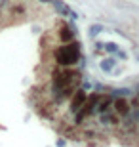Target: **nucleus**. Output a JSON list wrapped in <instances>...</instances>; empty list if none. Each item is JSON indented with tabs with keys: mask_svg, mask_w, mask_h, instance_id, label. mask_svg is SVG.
<instances>
[{
	"mask_svg": "<svg viewBox=\"0 0 139 147\" xmlns=\"http://www.w3.org/2000/svg\"><path fill=\"white\" fill-rule=\"evenodd\" d=\"M86 99H88V96H86L84 90H76L73 96H71V113L76 115L78 111L82 109V105L86 103Z\"/></svg>",
	"mask_w": 139,
	"mask_h": 147,
	"instance_id": "nucleus-2",
	"label": "nucleus"
},
{
	"mask_svg": "<svg viewBox=\"0 0 139 147\" xmlns=\"http://www.w3.org/2000/svg\"><path fill=\"white\" fill-rule=\"evenodd\" d=\"M137 61H139V54H137Z\"/></svg>",
	"mask_w": 139,
	"mask_h": 147,
	"instance_id": "nucleus-9",
	"label": "nucleus"
},
{
	"mask_svg": "<svg viewBox=\"0 0 139 147\" xmlns=\"http://www.w3.org/2000/svg\"><path fill=\"white\" fill-rule=\"evenodd\" d=\"M80 55H82V50H80V44L78 42H69V44H63L59 46L57 50L54 52V57L57 61V65L61 67H71L80 61Z\"/></svg>",
	"mask_w": 139,
	"mask_h": 147,
	"instance_id": "nucleus-1",
	"label": "nucleus"
},
{
	"mask_svg": "<svg viewBox=\"0 0 139 147\" xmlns=\"http://www.w3.org/2000/svg\"><path fill=\"white\" fill-rule=\"evenodd\" d=\"M114 65H116V59H114V57H109V59H103L101 61V69L105 73H111L112 69H114Z\"/></svg>",
	"mask_w": 139,
	"mask_h": 147,
	"instance_id": "nucleus-6",
	"label": "nucleus"
},
{
	"mask_svg": "<svg viewBox=\"0 0 139 147\" xmlns=\"http://www.w3.org/2000/svg\"><path fill=\"white\" fill-rule=\"evenodd\" d=\"M103 46H105V50H107V52H111V54H118V52H120V50L116 48V44H103Z\"/></svg>",
	"mask_w": 139,
	"mask_h": 147,
	"instance_id": "nucleus-7",
	"label": "nucleus"
},
{
	"mask_svg": "<svg viewBox=\"0 0 139 147\" xmlns=\"http://www.w3.org/2000/svg\"><path fill=\"white\" fill-rule=\"evenodd\" d=\"M50 4L54 6L55 10H57L61 16H65V17H71V19H76V17H78V16H76V11H73L69 6L65 4V2H61V0H52Z\"/></svg>",
	"mask_w": 139,
	"mask_h": 147,
	"instance_id": "nucleus-4",
	"label": "nucleus"
},
{
	"mask_svg": "<svg viewBox=\"0 0 139 147\" xmlns=\"http://www.w3.org/2000/svg\"><path fill=\"white\" fill-rule=\"evenodd\" d=\"M112 107H114L116 115H120V117H126V115L132 113V107H130V103H128V98H114L112 99Z\"/></svg>",
	"mask_w": 139,
	"mask_h": 147,
	"instance_id": "nucleus-3",
	"label": "nucleus"
},
{
	"mask_svg": "<svg viewBox=\"0 0 139 147\" xmlns=\"http://www.w3.org/2000/svg\"><path fill=\"white\" fill-rule=\"evenodd\" d=\"M59 40L63 44H69L75 40V27H61V31H59Z\"/></svg>",
	"mask_w": 139,
	"mask_h": 147,
	"instance_id": "nucleus-5",
	"label": "nucleus"
},
{
	"mask_svg": "<svg viewBox=\"0 0 139 147\" xmlns=\"http://www.w3.org/2000/svg\"><path fill=\"white\" fill-rule=\"evenodd\" d=\"M101 25H91V29H90V34H91V36H95V34L97 33H101Z\"/></svg>",
	"mask_w": 139,
	"mask_h": 147,
	"instance_id": "nucleus-8",
	"label": "nucleus"
}]
</instances>
